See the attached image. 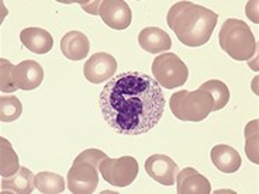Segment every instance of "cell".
<instances>
[{"mask_svg": "<svg viewBox=\"0 0 259 194\" xmlns=\"http://www.w3.org/2000/svg\"><path fill=\"white\" fill-rule=\"evenodd\" d=\"M99 172L109 184L114 187H127L138 176V162L133 156H121L118 159L106 158Z\"/></svg>", "mask_w": 259, "mask_h": 194, "instance_id": "cell-6", "label": "cell"}, {"mask_svg": "<svg viewBox=\"0 0 259 194\" xmlns=\"http://www.w3.org/2000/svg\"><path fill=\"white\" fill-rule=\"evenodd\" d=\"M176 186L179 194H208L211 193V184L206 176L199 173L196 169L186 168L178 172Z\"/></svg>", "mask_w": 259, "mask_h": 194, "instance_id": "cell-12", "label": "cell"}, {"mask_svg": "<svg viewBox=\"0 0 259 194\" xmlns=\"http://www.w3.org/2000/svg\"><path fill=\"white\" fill-rule=\"evenodd\" d=\"M138 44L145 52L149 54H158V52H166L172 46V41L168 32H165L158 27H147L140 32L138 35Z\"/></svg>", "mask_w": 259, "mask_h": 194, "instance_id": "cell-14", "label": "cell"}, {"mask_svg": "<svg viewBox=\"0 0 259 194\" xmlns=\"http://www.w3.org/2000/svg\"><path fill=\"white\" fill-rule=\"evenodd\" d=\"M170 111L182 121L200 123L213 111L214 100L207 90L197 89L194 91L181 90L170 96Z\"/></svg>", "mask_w": 259, "mask_h": 194, "instance_id": "cell-4", "label": "cell"}, {"mask_svg": "<svg viewBox=\"0 0 259 194\" xmlns=\"http://www.w3.org/2000/svg\"><path fill=\"white\" fill-rule=\"evenodd\" d=\"M35 187L39 193L59 194L64 193L65 180L64 177L51 172H39L35 175Z\"/></svg>", "mask_w": 259, "mask_h": 194, "instance_id": "cell-19", "label": "cell"}, {"mask_svg": "<svg viewBox=\"0 0 259 194\" xmlns=\"http://www.w3.org/2000/svg\"><path fill=\"white\" fill-rule=\"evenodd\" d=\"M89 38L80 31H69L61 39V51L71 61H82L89 54Z\"/></svg>", "mask_w": 259, "mask_h": 194, "instance_id": "cell-15", "label": "cell"}, {"mask_svg": "<svg viewBox=\"0 0 259 194\" xmlns=\"http://www.w3.org/2000/svg\"><path fill=\"white\" fill-rule=\"evenodd\" d=\"M35 188V176L27 168H20L14 175L3 177L2 180L3 193L31 194Z\"/></svg>", "mask_w": 259, "mask_h": 194, "instance_id": "cell-16", "label": "cell"}, {"mask_svg": "<svg viewBox=\"0 0 259 194\" xmlns=\"http://www.w3.org/2000/svg\"><path fill=\"white\" fill-rule=\"evenodd\" d=\"M145 172L154 180L163 186H174L175 177L179 172V166L169 156L155 154L145 161Z\"/></svg>", "mask_w": 259, "mask_h": 194, "instance_id": "cell-10", "label": "cell"}, {"mask_svg": "<svg viewBox=\"0 0 259 194\" xmlns=\"http://www.w3.org/2000/svg\"><path fill=\"white\" fill-rule=\"evenodd\" d=\"M200 89L207 90L213 97V111H219L221 109H224L230 102V90H228L227 84L224 82H221V80H217V79L207 80V82L201 84Z\"/></svg>", "mask_w": 259, "mask_h": 194, "instance_id": "cell-20", "label": "cell"}, {"mask_svg": "<svg viewBox=\"0 0 259 194\" xmlns=\"http://www.w3.org/2000/svg\"><path fill=\"white\" fill-rule=\"evenodd\" d=\"M106 158H107V155H106L104 152H102V151H99V149L96 148H91V149H86V151H83L82 154H79L78 158H76L75 161L88 162V163L93 165L95 168L99 169L100 163H102Z\"/></svg>", "mask_w": 259, "mask_h": 194, "instance_id": "cell-24", "label": "cell"}, {"mask_svg": "<svg viewBox=\"0 0 259 194\" xmlns=\"http://www.w3.org/2000/svg\"><path fill=\"white\" fill-rule=\"evenodd\" d=\"M219 42L223 51L235 61H248L258 50V44L251 28L238 19H227L223 23L219 34Z\"/></svg>", "mask_w": 259, "mask_h": 194, "instance_id": "cell-3", "label": "cell"}, {"mask_svg": "<svg viewBox=\"0 0 259 194\" xmlns=\"http://www.w3.org/2000/svg\"><path fill=\"white\" fill-rule=\"evenodd\" d=\"M258 120H253L246 125L245 128V152L248 159L253 162L255 165H258Z\"/></svg>", "mask_w": 259, "mask_h": 194, "instance_id": "cell-22", "label": "cell"}, {"mask_svg": "<svg viewBox=\"0 0 259 194\" xmlns=\"http://www.w3.org/2000/svg\"><path fill=\"white\" fill-rule=\"evenodd\" d=\"M20 41L28 51L34 54H47L54 46V38L50 32L38 27H28L20 32Z\"/></svg>", "mask_w": 259, "mask_h": 194, "instance_id": "cell-13", "label": "cell"}, {"mask_svg": "<svg viewBox=\"0 0 259 194\" xmlns=\"http://www.w3.org/2000/svg\"><path fill=\"white\" fill-rule=\"evenodd\" d=\"M21 113H23V106L17 97H0V121L2 123H12V121L19 120Z\"/></svg>", "mask_w": 259, "mask_h": 194, "instance_id": "cell-21", "label": "cell"}, {"mask_svg": "<svg viewBox=\"0 0 259 194\" xmlns=\"http://www.w3.org/2000/svg\"><path fill=\"white\" fill-rule=\"evenodd\" d=\"M219 14L192 2H178L169 10L168 26L188 46H201L211 38Z\"/></svg>", "mask_w": 259, "mask_h": 194, "instance_id": "cell-2", "label": "cell"}, {"mask_svg": "<svg viewBox=\"0 0 259 194\" xmlns=\"http://www.w3.org/2000/svg\"><path fill=\"white\" fill-rule=\"evenodd\" d=\"M14 65L7 59H0V90L3 93H13L17 90L16 84L13 83L12 73H13Z\"/></svg>", "mask_w": 259, "mask_h": 194, "instance_id": "cell-23", "label": "cell"}, {"mask_svg": "<svg viewBox=\"0 0 259 194\" xmlns=\"http://www.w3.org/2000/svg\"><path fill=\"white\" fill-rule=\"evenodd\" d=\"M21 168L19 163V156L14 152L12 143L6 138H0V175L3 177L14 175Z\"/></svg>", "mask_w": 259, "mask_h": 194, "instance_id": "cell-18", "label": "cell"}, {"mask_svg": "<svg viewBox=\"0 0 259 194\" xmlns=\"http://www.w3.org/2000/svg\"><path fill=\"white\" fill-rule=\"evenodd\" d=\"M211 161L214 166L223 173H234L242 165V159L240 154L237 152V149L224 143L215 145L211 149Z\"/></svg>", "mask_w": 259, "mask_h": 194, "instance_id": "cell-17", "label": "cell"}, {"mask_svg": "<svg viewBox=\"0 0 259 194\" xmlns=\"http://www.w3.org/2000/svg\"><path fill=\"white\" fill-rule=\"evenodd\" d=\"M165 104L159 83L144 72L116 75L99 97L104 121L123 135L149 132L161 121Z\"/></svg>", "mask_w": 259, "mask_h": 194, "instance_id": "cell-1", "label": "cell"}, {"mask_svg": "<svg viewBox=\"0 0 259 194\" xmlns=\"http://www.w3.org/2000/svg\"><path fill=\"white\" fill-rule=\"evenodd\" d=\"M99 16L113 30H125L133 21V13L124 0H104L99 7Z\"/></svg>", "mask_w": 259, "mask_h": 194, "instance_id": "cell-9", "label": "cell"}, {"mask_svg": "<svg viewBox=\"0 0 259 194\" xmlns=\"http://www.w3.org/2000/svg\"><path fill=\"white\" fill-rule=\"evenodd\" d=\"M152 78L155 79L161 87L175 89L186 83L189 69L176 54L163 52L152 62Z\"/></svg>", "mask_w": 259, "mask_h": 194, "instance_id": "cell-5", "label": "cell"}, {"mask_svg": "<svg viewBox=\"0 0 259 194\" xmlns=\"http://www.w3.org/2000/svg\"><path fill=\"white\" fill-rule=\"evenodd\" d=\"M117 71L116 58L107 52H97L84 62L83 75L91 83L99 84L114 78Z\"/></svg>", "mask_w": 259, "mask_h": 194, "instance_id": "cell-8", "label": "cell"}, {"mask_svg": "<svg viewBox=\"0 0 259 194\" xmlns=\"http://www.w3.org/2000/svg\"><path fill=\"white\" fill-rule=\"evenodd\" d=\"M68 188L73 194H92L99 184V169L88 162L75 161L66 176Z\"/></svg>", "mask_w": 259, "mask_h": 194, "instance_id": "cell-7", "label": "cell"}, {"mask_svg": "<svg viewBox=\"0 0 259 194\" xmlns=\"http://www.w3.org/2000/svg\"><path fill=\"white\" fill-rule=\"evenodd\" d=\"M13 83L17 89L21 90H34L39 84L42 83L44 79V69L42 66L35 61H23L19 65H16L12 73Z\"/></svg>", "mask_w": 259, "mask_h": 194, "instance_id": "cell-11", "label": "cell"}]
</instances>
